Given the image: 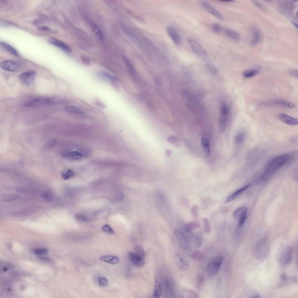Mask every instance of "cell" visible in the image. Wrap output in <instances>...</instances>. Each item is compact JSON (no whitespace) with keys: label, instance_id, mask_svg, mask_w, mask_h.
Listing matches in <instances>:
<instances>
[{"label":"cell","instance_id":"6da1fadb","mask_svg":"<svg viewBox=\"0 0 298 298\" xmlns=\"http://www.w3.org/2000/svg\"><path fill=\"white\" fill-rule=\"evenodd\" d=\"M294 153L284 154L271 159L266 164L263 173L260 176L265 179L270 176L277 171L290 163L295 158Z\"/></svg>","mask_w":298,"mask_h":298},{"label":"cell","instance_id":"7a4b0ae2","mask_svg":"<svg viewBox=\"0 0 298 298\" xmlns=\"http://www.w3.org/2000/svg\"><path fill=\"white\" fill-rule=\"evenodd\" d=\"M187 40L194 53L200 60L205 63L210 60L205 50L197 41L191 38H188Z\"/></svg>","mask_w":298,"mask_h":298},{"label":"cell","instance_id":"3957f363","mask_svg":"<svg viewBox=\"0 0 298 298\" xmlns=\"http://www.w3.org/2000/svg\"><path fill=\"white\" fill-rule=\"evenodd\" d=\"M269 248V244L266 238L261 240L256 243L253 249L255 258L259 260H263L267 256Z\"/></svg>","mask_w":298,"mask_h":298},{"label":"cell","instance_id":"277c9868","mask_svg":"<svg viewBox=\"0 0 298 298\" xmlns=\"http://www.w3.org/2000/svg\"><path fill=\"white\" fill-rule=\"evenodd\" d=\"M60 99L54 97H47L36 98L25 102L23 104L26 107H34L59 103Z\"/></svg>","mask_w":298,"mask_h":298},{"label":"cell","instance_id":"5b68a950","mask_svg":"<svg viewBox=\"0 0 298 298\" xmlns=\"http://www.w3.org/2000/svg\"><path fill=\"white\" fill-rule=\"evenodd\" d=\"M224 259L223 256L220 255L214 258L209 263L207 266V272L209 278H212L217 274Z\"/></svg>","mask_w":298,"mask_h":298},{"label":"cell","instance_id":"8992f818","mask_svg":"<svg viewBox=\"0 0 298 298\" xmlns=\"http://www.w3.org/2000/svg\"><path fill=\"white\" fill-rule=\"evenodd\" d=\"M228 109L227 105L225 103L221 105L219 117V125L220 130L222 133L224 132L226 129Z\"/></svg>","mask_w":298,"mask_h":298},{"label":"cell","instance_id":"52a82bcc","mask_svg":"<svg viewBox=\"0 0 298 298\" xmlns=\"http://www.w3.org/2000/svg\"><path fill=\"white\" fill-rule=\"evenodd\" d=\"M247 215V209L244 206H242L236 209L233 213L234 219L238 221L239 227H242L245 223Z\"/></svg>","mask_w":298,"mask_h":298},{"label":"cell","instance_id":"ba28073f","mask_svg":"<svg viewBox=\"0 0 298 298\" xmlns=\"http://www.w3.org/2000/svg\"><path fill=\"white\" fill-rule=\"evenodd\" d=\"M175 236L181 248L184 250L188 249L189 244L185 234L180 230L175 229L174 230Z\"/></svg>","mask_w":298,"mask_h":298},{"label":"cell","instance_id":"9c48e42d","mask_svg":"<svg viewBox=\"0 0 298 298\" xmlns=\"http://www.w3.org/2000/svg\"><path fill=\"white\" fill-rule=\"evenodd\" d=\"M200 4L205 11L212 16L219 20H222L223 19V16L220 12L209 3L205 1H201Z\"/></svg>","mask_w":298,"mask_h":298},{"label":"cell","instance_id":"30bf717a","mask_svg":"<svg viewBox=\"0 0 298 298\" xmlns=\"http://www.w3.org/2000/svg\"><path fill=\"white\" fill-rule=\"evenodd\" d=\"M265 104L290 109H293L295 107V105L293 103L284 99L278 98L268 101Z\"/></svg>","mask_w":298,"mask_h":298},{"label":"cell","instance_id":"8fae6325","mask_svg":"<svg viewBox=\"0 0 298 298\" xmlns=\"http://www.w3.org/2000/svg\"><path fill=\"white\" fill-rule=\"evenodd\" d=\"M36 75L35 71L33 70L26 71L20 74L19 76L21 81L26 84H30L34 81Z\"/></svg>","mask_w":298,"mask_h":298},{"label":"cell","instance_id":"7c38bea8","mask_svg":"<svg viewBox=\"0 0 298 298\" xmlns=\"http://www.w3.org/2000/svg\"><path fill=\"white\" fill-rule=\"evenodd\" d=\"M51 45L55 46L67 53H70L72 50L71 48L64 42L54 37H51L48 40Z\"/></svg>","mask_w":298,"mask_h":298},{"label":"cell","instance_id":"4fadbf2b","mask_svg":"<svg viewBox=\"0 0 298 298\" xmlns=\"http://www.w3.org/2000/svg\"><path fill=\"white\" fill-rule=\"evenodd\" d=\"M62 157L65 159L72 160H77L81 159L84 154L81 151H66L62 154Z\"/></svg>","mask_w":298,"mask_h":298},{"label":"cell","instance_id":"5bb4252c","mask_svg":"<svg viewBox=\"0 0 298 298\" xmlns=\"http://www.w3.org/2000/svg\"><path fill=\"white\" fill-rule=\"evenodd\" d=\"M166 31L169 37L175 44L178 45L180 43V37L175 28L171 26H168L166 28Z\"/></svg>","mask_w":298,"mask_h":298},{"label":"cell","instance_id":"9a60e30c","mask_svg":"<svg viewBox=\"0 0 298 298\" xmlns=\"http://www.w3.org/2000/svg\"><path fill=\"white\" fill-rule=\"evenodd\" d=\"M0 67L2 69L10 71H15L19 68L18 64L15 61L7 60L4 61L0 63Z\"/></svg>","mask_w":298,"mask_h":298},{"label":"cell","instance_id":"2e32d148","mask_svg":"<svg viewBox=\"0 0 298 298\" xmlns=\"http://www.w3.org/2000/svg\"><path fill=\"white\" fill-rule=\"evenodd\" d=\"M292 251L293 249L289 247L283 252L280 257V260L282 264L286 265L291 262L292 257Z\"/></svg>","mask_w":298,"mask_h":298},{"label":"cell","instance_id":"e0dca14e","mask_svg":"<svg viewBox=\"0 0 298 298\" xmlns=\"http://www.w3.org/2000/svg\"><path fill=\"white\" fill-rule=\"evenodd\" d=\"M129 256L131 262L134 265L137 267H141L145 263L144 258L134 252H130L129 253Z\"/></svg>","mask_w":298,"mask_h":298},{"label":"cell","instance_id":"ac0fdd59","mask_svg":"<svg viewBox=\"0 0 298 298\" xmlns=\"http://www.w3.org/2000/svg\"><path fill=\"white\" fill-rule=\"evenodd\" d=\"M279 119L284 123L290 125H298V119L292 117L285 113H281L278 114Z\"/></svg>","mask_w":298,"mask_h":298},{"label":"cell","instance_id":"d6986e66","mask_svg":"<svg viewBox=\"0 0 298 298\" xmlns=\"http://www.w3.org/2000/svg\"><path fill=\"white\" fill-rule=\"evenodd\" d=\"M201 146L205 154L207 156L210 154V142L209 138L207 135H204L201 140Z\"/></svg>","mask_w":298,"mask_h":298},{"label":"cell","instance_id":"ffe728a7","mask_svg":"<svg viewBox=\"0 0 298 298\" xmlns=\"http://www.w3.org/2000/svg\"><path fill=\"white\" fill-rule=\"evenodd\" d=\"M177 262L178 267L181 270L187 271L189 268V264L188 261L182 256L177 255Z\"/></svg>","mask_w":298,"mask_h":298},{"label":"cell","instance_id":"44dd1931","mask_svg":"<svg viewBox=\"0 0 298 298\" xmlns=\"http://www.w3.org/2000/svg\"><path fill=\"white\" fill-rule=\"evenodd\" d=\"M249 186V185H247L237 190L227 198L226 203H227L233 200L246 190Z\"/></svg>","mask_w":298,"mask_h":298},{"label":"cell","instance_id":"7402d4cb","mask_svg":"<svg viewBox=\"0 0 298 298\" xmlns=\"http://www.w3.org/2000/svg\"><path fill=\"white\" fill-rule=\"evenodd\" d=\"M100 260L103 261L109 264L115 265L118 263L119 261V259L116 256H101Z\"/></svg>","mask_w":298,"mask_h":298},{"label":"cell","instance_id":"603a6c76","mask_svg":"<svg viewBox=\"0 0 298 298\" xmlns=\"http://www.w3.org/2000/svg\"><path fill=\"white\" fill-rule=\"evenodd\" d=\"M252 31L253 37L251 44L252 45H255L257 44L260 40V33L259 30L256 28H253Z\"/></svg>","mask_w":298,"mask_h":298},{"label":"cell","instance_id":"cb8c5ba5","mask_svg":"<svg viewBox=\"0 0 298 298\" xmlns=\"http://www.w3.org/2000/svg\"><path fill=\"white\" fill-rule=\"evenodd\" d=\"M224 33L227 36L234 40L237 41L240 39L239 34L234 30L226 29L224 31Z\"/></svg>","mask_w":298,"mask_h":298},{"label":"cell","instance_id":"d4e9b609","mask_svg":"<svg viewBox=\"0 0 298 298\" xmlns=\"http://www.w3.org/2000/svg\"><path fill=\"white\" fill-rule=\"evenodd\" d=\"M162 290L160 283L158 281L155 282L154 289L153 292V297L154 298H159L162 295Z\"/></svg>","mask_w":298,"mask_h":298},{"label":"cell","instance_id":"484cf974","mask_svg":"<svg viewBox=\"0 0 298 298\" xmlns=\"http://www.w3.org/2000/svg\"><path fill=\"white\" fill-rule=\"evenodd\" d=\"M97 75L100 78L106 81H111L116 79L109 73L104 71L101 70L98 72Z\"/></svg>","mask_w":298,"mask_h":298},{"label":"cell","instance_id":"4316f807","mask_svg":"<svg viewBox=\"0 0 298 298\" xmlns=\"http://www.w3.org/2000/svg\"><path fill=\"white\" fill-rule=\"evenodd\" d=\"M259 71V70L257 68L249 69L243 71L242 75L245 78H250L256 75Z\"/></svg>","mask_w":298,"mask_h":298},{"label":"cell","instance_id":"83f0119b","mask_svg":"<svg viewBox=\"0 0 298 298\" xmlns=\"http://www.w3.org/2000/svg\"><path fill=\"white\" fill-rule=\"evenodd\" d=\"M204 237L202 230H199L196 234L195 239V244L196 249L200 247L202 244Z\"/></svg>","mask_w":298,"mask_h":298},{"label":"cell","instance_id":"f1b7e54d","mask_svg":"<svg viewBox=\"0 0 298 298\" xmlns=\"http://www.w3.org/2000/svg\"><path fill=\"white\" fill-rule=\"evenodd\" d=\"M90 26L93 31L99 38L100 40H102L104 38L103 35L98 26L93 22L91 23Z\"/></svg>","mask_w":298,"mask_h":298},{"label":"cell","instance_id":"f546056e","mask_svg":"<svg viewBox=\"0 0 298 298\" xmlns=\"http://www.w3.org/2000/svg\"><path fill=\"white\" fill-rule=\"evenodd\" d=\"M65 111L67 112L78 114H83L84 112L77 107L72 105H68L65 107Z\"/></svg>","mask_w":298,"mask_h":298},{"label":"cell","instance_id":"4dcf8cb0","mask_svg":"<svg viewBox=\"0 0 298 298\" xmlns=\"http://www.w3.org/2000/svg\"><path fill=\"white\" fill-rule=\"evenodd\" d=\"M246 137V134L244 132H241L238 133L235 136L234 139L235 143L240 145L244 141Z\"/></svg>","mask_w":298,"mask_h":298},{"label":"cell","instance_id":"1f68e13d","mask_svg":"<svg viewBox=\"0 0 298 298\" xmlns=\"http://www.w3.org/2000/svg\"><path fill=\"white\" fill-rule=\"evenodd\" d=\"M1 46L10 52L11 54L16 55L18 56L19 54L17 51L13 47L9 44L3 42H1Z\"/></svg>","mask_w":298,"mask_h":298},{"label":"cell","instance_id":"d6a6232c","mask_svg":"<svg viewBox=\"0 0 298 298\" xmlns=\"http://www.w3.org/2000/svg\"><path fill=\"white\" fill-rule=\"evenodd\" d=\"M191 256L194 259L198 261H202L205 258L204 253L198 250L194 251L192 253Z\"/></svg>","mask_w":298,"mask_h":298},{"label":"cell","instance_id":"836d02e7","mask_svg":"<svg viewBox=\"0 0 298 298\" xmlns=\"http://www.w3.org/2000/svg\"><path fill=\"white\" fill-rule=\"evenodd\" d=\"M20 196L14 194H6L3 195L1 197L2 201H12L19 198Z\"/></svg>","mask_w":298,"mask_h":298},{"label":"cell","instance_id":"e575fe53","mask_svg":"<svg viewBox=\"0 0 298 298\" xmlns=\"http://www.w3.org/2000/svg\"><path fill=\"white\" fill-rule=\"evenodd\" d=\"M42 198L47 202H50L53 199L54 195L50 191H46L43 192L41 194Z\"/></svg>","mask_w":298,"mask_h":298},{"label":"cell","instance_id":"d590c367","mask_svg":"<svg viewBox=\"0 0 298 298\" xmlns=\"http://www.w3.org/2000/svg\"><path fill=\"white\" fill-rule=\"evenodd\" d=\"M200 226V224L196 222H190L186 224L184 227L185 230L189 232L191 230L198 228Z\"/></svg>","mask_w":298,"mask_h":298},{"label":"cell","instance_id":"8d00e7d4","mask_svg":"<svg viewBox=\"0 0 298 298\" xmlns=\"http://www.w3.org/2000/svg\"><path fill=\"white\" fill-rule=\"evenodd\" d=\"M205 64L209 71L214 75L217 74V71L216 67L210 60L206 63Z\"/></svg>","mask_w":298,"mask_h":298},{"label":"cell","instance_id":"74e56055","mask_svg":"<svg viewBox=\"0 0 298 298\" xmlns=\"http://www.w3.org/2000/svg\"><path fill=\"white\" fill-rule=\"evenodd\" d=\"M122 58L130 72L132 73L134 72V67L129 59L124 55L123 56Z\"/></svg>","mask_w":298,"mask_h":298},{"label":"cell","instance_id":"f35d334b","mask_svg":"<svg viewBox=\"0 0 298 298\" xmlns=\"http://www.w3.org/2000/svg\"><path fill=\"white\" fill-rule=\"evenodd\" d=\"M74 174V173L73 171L70 169H68L62 173V176L64 180H66L73 177Z\"/></svg>","mask_w":298,"mask_h":298},{"label":"cell","instance_id":"ab89813d","mask_svg":"<svg viewBox=\"0 0 298 298\" xmlns=\"http://www.w3.org/2000/svg\"><path fill=\"white\" fill-rule=\"evenodd\" d=\"M204 281L203 276L201 274H198L197 276L196 281V287L198 289L201 288L203 283Z\"/></svg>","mask_w":298,"mask_h":298},{"label":"cell","instance_id":"60d3db41","mask_svg":"<svg viewBox=\"0 0 298 298\" xmlns=\"http://www.w3.org/2000/svg\"><path fill=\"white\" fill-rule=\"evenodd\" d=\"M203 221L205 232L207 233H209L210 231V228L208 219L206 218H203Z\"/></svg>","mask_w":298,"mask_h":298},{"label":"cell","instance_id":"b9f144b4","mask_svg":"<svg viewBox=\"0 0 298 298\" xmlns=\"http://www.w3.org/2000/svg\"><path fill=\"white\" fill-rule=\"evenodd\" d=\"M56 140L53 139L50 140L45 144L42 148L43 150H48L52 148L55 145Z\"/></svg>","mask_w":298,"mask_h":298},{"label":"cell","instance_id":"7bdbcfd3","mask_svg":"<svg viewBox=\"0 0 298 298\" xmlns=\"http://www.w3.org/2000/svg\"><path fill=\"white\" fill-rule=\"evenodd\" d=\"M134 251L136 253L144 258L145 256L144 251L143 249L141 246H136L134 249Z\"/></svg>","mask_w":298,"mask_h":298},{"label":"cell","instance_id":"ee69618b","mask_svg":"<svg viewBox=\"0 0 298 298\" xmlns=\"http://www.w3.org/2000/svg\"><path fill=\"white\" fill-rule=\"evenodd\" d=\"M47 252V250L46 249L42 248H37L34 250V253L38 256L46 254Z\"/></svg>","mask_w":298,"mask_h":298},{"label":"cell","instance_id":"f6af8a7d","mask_svg":"<svg viewBox=\"0 0 298 298\" xmlns=\"http://www.w3.org/2000/svg\"><path fill=\"white\" fill-rule=\"evenodd\" d=\"M186 296L187 298H199L198 295L194 291L189 289H187L186 291Z\"/></svg>","mask_w":298,"mask_h":298},{"label":"cell","instance_id":"bcb514c9","mask_svg":"<svg viewBox=\"0 0 298 298\" xmlns=\"http://www.w3.org/2000/svg\"><path fill=\"white\" fill-rule=\"evenodd\" d=\"M99 285L102 286H106L108 284L107 279L105 277L100 276L97 279Z\"/></svg>","mask_w":298,"mask_h":298},{"label":"cell","instance_id":"7dc6e473","mask_svg":"<svg viewBox=\"0 0 298 298\" xmlns=\"http://www.w3.org/2000/svg\"><path fill=\"white\" fill-rule=\"evenodd\" d=\"M102 230L105 232L111 234H113L114 232L112 228L108 224L104 225L102 227Z\"/></svg>","mask_w":298,"mask_h":298},{"label":"cell","instance_id":"c3c4849f","mask_svg":"<svg viewBox=\"0 0 298 298\" xmlns=\"http://www.w3.org/2000/svg\"><path fill=\"white\" fill-rule=\"evenodd\" d=\"M212 28L213 31L216 33H219L222 30L221 26L217 23L213 24L212 25Z\"/></svg>","mask_w":298,"mask_h":298},{"label":"cell","instance_id":"681fc988","mask_svg":"<svg viewBox=\"0 0 298 298\" xmlns=\"http://www.w3.org/2000/svg\"><path fill=\"white\" fill-rule=\"evenodd\" d=\"M111 84L113 87L117 91L120 90V86L119 83L116 79L111 81Z\"/></svg>","mask_w":298,"mask_h":298},{"label":"cell","instance_id":"f907efd6","mask_svg":"<svg viewBox=\"0 0 298 298\" xmlns=\"http://www.w3.org/2000/svg\"><path fill=\"white\" fill-rule=\"evenodd\" d=\"M94 102L95 104L101 108H105L106 107L105 105L98 99H96Z\"/></svg>","mask_w":298,"mask_h":298},{"label":"cell","instance_id":"816d5d0a","mask_svg":"<svg viewBox=\"0 0 298 298\" xmlns=\"http://www.w3.org/2000/svg\"><path fill=\"white\" fill-rule=\"evenodd\" d=\"M290 74L295 78H298V70L296 69L292 70L290 71Z\"/></svg>","mask_w":298,"mask_h":298},{"label":"cell","instance_id":"f5cc1de1","mask_svg":"<svg viewBox=\"0 0 298 298\" xmlns=\"http://www.w3.org/2000/svg\"><path fill=\"white\" fill-rule=\"evenodd\" d=\"M192 213L195 218L197 217V208L196 206H193L191 208Z\"/></svg>","mask_w":298,"mask_h":298},{"label":"cell","instance_id":"db71d44e","mask_svg":"<svg viewBox=\"0 0 298 298\" xmlns=\"http://www.w3.org/2000/svg\"><path fill=\"white\" fill-rule=\"evenodd\" d=\"M38 29L40 30L43 31H49L50 30L48 27L44 26H40L38 28Z\"/></svg>","mask_w":298,"mask_h":298},{"label":"cell","instance_id":"11a10c76","mask_svg":"<svg viewBox=\"0 0 298 298\" xmlns=\"http://www.w3.org/2000/svg\"><path fill=\"white\" fill-rule=\"evenodd\" d=\"M281 279L283 282H285L287 281L288 278L286 274H283L281 275Z\"/></svg>","mask_w":298,"mask_h":298},{"label":"cell","instance_id":"9f6ffc18","mask_svg":"<svg viewBox=\"0 0 298 298\" xmlns=\"http://www.w3.org/2000/svg\"><path fill=\"white\" fill-rule=\"evenodd\" d=\"M253 3H254L256 6L259 8H260L261 10H263L264 9V8L262 7L260 4L259 3L257 2L256 1H253Z\"/></svg>","mask_w":298,"mask_h":298},{"label":"cell","instance_id":"6f0895ef","mask_svg":"<svg viewBox=\"0 0 298 298\" xmlns=\"http://www.w3.org/2000/svg\"><path fill=\"white\" fill-rule=\"evenodd\" d=\"M250 297H249L251 298L260 297L259 295L257 294H253L250 295Z\"/></svg>","mask_w":298,"mask_h":298},{"label":"cell","instance_id":"680465c9","mask_svg":"<svg viewBox=\"0 0 298 298\" xmlns=\"http://www.w3.org/2000/svg\"><path fill=\"white\" fill-rule=\"evenodd\" d=\"M220 1H222V2H227V3L232 2H233V1H232V0H220Z\"/></svg>","mask_w":298,"mask_h":298},{"label":"cell","instance_id":"91938a15","mask_svg":"<svg viewBox=\"0 0 298 298\" xmlns=\"http://www.w3.org/2000/svg\"><path fill=\"white\" fill-rule=\"evenodd\" d=\"M292 24L297 28V24L296 23H295V22H292Z\"/></svg>","mask_w":298,"mask_h":298},{"label":"cell","instance_id":"94428289","mask_svg":"<svg viewBox=\"0 0 298 298\" xmlns=\"http://www.w3.org/2000/svg\"><path fill=\"white\" fill-rule=\"evenodd\" d=\"M169 150H167V151L166 152V154L168 155H170V151H169Z\"/></svg>","mask_w":298,"mask_h":298}]
</instances>
